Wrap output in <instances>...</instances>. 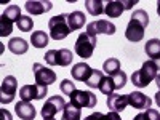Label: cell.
<instances>
[{
	"label": "cell",
	"mask_w": 160,
	"mask_h": 120,
	"mask_svg": "<svg viewBox=\"0 0 160 120\" xmlns=\"http://www.w3.org/2000/svg\"><path fill=\"white\" fill-rule=\"evenodd\" d=\"M15 112L21 120H34L37 115L35 108L31 102H26V101H18L15 104Z\"/></svg>",
	"instance_id": "obj_14"
},
{
	"label": "cell",
	"mask_w": 160,
	"mask_h": 120,
	"mask_svg": "<svg viewBox=\"0 0 160 120\" xmlns=\"http://www.w3.org/2000/svg\"><path fill=\"white\" fill-rule=\"evenodd\" d=\"M87 18L82 11H72L68 15V22H69V28L71 31H78V29H82L83 28V24H85Z\"/></svg>",
	"instance_id": "obj_17"
},
{
	"label": "cell",
	"mask_w": 160,
	"mask_h": 120,
	"mask_svg": "<svg viewBox=\"0 0 160 120\" xmlns=\"http://www.w3.org/2000/svg\"><path fill=\"white\" fill-rule=\"evenodd\" d=\"M155 102H157V106H158V108H160V90L155 93Z\"/></svg>",
	"instance_id": "obj_38"
},
{
	"label": "cell",
	"mask_w": 160,
	"mask_h": 120,
	"mask_svg": "<svg viewBox=\"0 0 160 120\" xmlns=\"http://www.w3.org/2000/svg\"><path fill=\"white\" fill-rule=\"evenodd\" d=\"M16 24H18L19 31H22V32H31L32 28H34V21H32V18H29V16H21Z\"/></svg>",
	"instance_id": "obj_31"
},
{
	"label": "cell",
	"mask_w": 160,
	"mask_h": 120,
	"mask_svg": "<svg viewBox=\"0 0 160 120\" xmlns=\"http://www.w3.org/2000/svg\"><path fill=\"white\" fill-rule=\"evenodd\" d=\"M32 68H34L35 82H37L38 85L47 87V85H51V83L56 82V72H55V71H51V69L45 68V66L38 64V62H35Z\"/></svg>",
	"instance_id": "obj_9"
},
{
	"label": "cell",
	"mask_w": 160,
	"mask_h": 120,
	"mask_svg": "<svg viewBox=\"0 0 160 120\" xmlns=\"http://www.w3.org/2000/svg\"><path fill=\"white\" fill-rule=\"evenodd\" d=\"M0 115H2V120H11V114H10L7 109L0 111Z\"/></svg>",
	"instance_id": "obj_36"
},
{
	"label": "cell",
	"mask_w": 160,
	"mask_h": 120,
	"mask_svg": "<svg viewBox=\"0 0 160 120\" xmlns=\"http://www.w3.org/2000/svg\"><path fill=\"white\" fill-rule=\"evenodd\" d=\"M59 90H61V91L64 93V95L71 96V95H72V93H74V91H75L77 88H75V83H74V82H71L69 78H64L62 82L59 83Z\"/></svg>",
	"instance_id": "obj_32"
},
{
	"label": "cell",
	"mask_w": 160,
	"mask_h": 120,
	"mask_svg": "<svg viewBox=\"0 0 160 120\" xmlns=\"http://www.w3.org/2000/svg\"><path fill=\"white\" fill-rule=\"evenodd\" d=\"M133 120H160V114L155 109H146V112H141L138 115H135Z\"/></svg>",
	"instance_id": "obj_29"
},
{
	"label": "cell",
	"mask_w": 160,
	"mask_h": 120,
	"mask_svg": "<svg viewBox=\"0 0 160 120\" xmlns=\"http://www.w3.org/2000/svg\"><path fill=\"white\" fill-rule=\"evenodd\" d=\"M31 43L35 48H45L48 45V34L43 31H35L31 35Z\"/></svg>",
	"instance_id": "obj_22"
},
{
	"label": "cell",
	"mask_w": 160,
	"mask_h": 120,
	"mask_svg": "<svg viewBox=\"0 0 160 120\" xmlns=\"http://www.w3.org/2000/svg\"><path fill=\"white\" fill-rule=\"evenodd\" d=\"M125 5V10H131L133 5H136V0H127V2H123Z\"/></svg>",
	"instance_id": "obj_37"
},
{
	"label": "cell",
	"mask_w": 160,
	"mask_h": 120,
	"mask_svg": "<svg viewBox=\"0 0 160 120\" xmlns=\"http://www.w3.org/2000/svg\"><path fill=\"white\" fill-rule=\"evenodd\" d=\"M157 15L160 16V0H158V2H157Z\"/></svg>",
	"instance_id": "obj_40"
},
{
	"label": "cell",
	"mask_w": 160,
	"mask_h": 120,
	"mask_svg": "<svg viewBox=\"0 0 160 120\" xmlns=\"http://www.w3.org/2000/svg\"><path fill=\"white\" fill-rule=\"evenodd\" d=\"M28 48H29V43L24 38H19V37H15L8 42V50L11 53H15V55H24L28 51Z\"/></svg>",
	"instance_id": "obj_19"
},
{
	"label": "cell",
	"mask_w": 160,
	"mask_h": 120,
	"mask_svg": "<svg viewBox=\"0 0 160 120\" xmlns=\"http://www.w3.org/2000/svg\"><path fill=\"white\" fill-rule=\"evenodd\" d=\"M144 29L146 28H142L138 21L130 19V22L127 26V31H125V37L130 40V42H135V43L141 42V40L144 38Z\"/></svg>",
	"instance_id": "obj_12"
},
{
	"label": "cell",
	"mask_w": 160,
	"mask_h": 120,
	"mask_svg": "<svg viewBox=\"0 0 160 120\" xmlns=\"http://www.w3.org/2000/svg\"><path fill=\"white\" fill-rule=\"evenodd\" d=\"M61 120H80V109L75 108L74 104L68 102L66 108H64V111H62Z\"/></svg>",
	"instance_id": "obj_24"
},
{
	"label": "cell",
	"mask_w": 160,
	"mask_h": 120,
	"mask_svg": "<svg viewBox=\"0 0 160 120\" xmlns=\"http://www.w3.org/2000/svg\"><path fill=\"white\" fill-rule=\"evenodd\" d=\"M69 98H71V104H74L78 109H82V108L93 109V108H96V104H98L96 95H93L88 90H75Z\"/></svg>",
	"instance_id": "obj_5"
},
{
	"label": "cell",
	"mask_w": 160,
	"mask_h": 120,
	"mask_svg": "<svg viewBox=\"0 0 160 120\" xmlns=\"http://www.w3.org/2000/svg\"><path fill=\"white\" fill-rule=\"evenodd\" d=\"M47 95H48L47 87L38 85V83H35V85H24L19 90V98H21V101H26V102H31L32 99H43Z\"/></svg>",
	"instance_id": "obj_7"
},
{
	"label": "cell",
	"mask_w": 160,
	"mask_h": 120,
	"mask_svg": "<svg viewBox=\"0 0 160 120\" xmlns=\"http://www.w3.org/2000/svg\"><path fill=\"white\" fill-rule=\"evenodd\" d=\"M24 7L29 15H43V13H47L53 8V3L43 2V0H29V2H26Z\"/></svg>",
	"instance_id": "obj_13"
},
{
	"label": "cell",
	"mask_w": 160,
	"mask_h": 120,
	"mask_svg": "<svg viewBox=\"0 0 160 120\" xmlns=\"http://www.w3.org/2000/svg\"><path fill=\"white\" fill-rule=\"evenodd\" d=\"M155 82H157V87H158V90H160V74L157 75V78H155Z\"/></svg>",
	"instance_id": "obj_39"
},
{
	"label": "cell",
	"mask_w": 160,
	"mask_h": 120,
	"mask_svg": "<svg viewBox=\"0 0 160 120\" xmlns=\"http://www.w3.org/2000/svg\"><path fill=\"white\" fill-rule=\"evenodd\" d=\"M85 8L91 16H99L106 10V3L102 0H85Z\"/></svg>",
	"instance_id": "obj_20"
},
{
	"label": "cell",
	"mask_w": 160,
	"mask_h": 120,
	"mask_svg": "<svg viewBox=\"0 0 160 120\" xmlns=\"http://www.w3.org/2000/svg\"><path fill=\"white\" fill-rule=\"evenodd\" d=\"M11 32H13V21L2 15V18H0V35L7 37V35H10Z\"/></svg>",
	"instance_id": "obj_28"
},
{
	"label": "cell",
	"mask_w": 160,
	"mask_h": 120,
	"mask_svg": "<svg viewBox=\"0 0 160 120\" xmlns=\"http://www.w3.org/2000/svg\"><path fill=\"white\" fill-rule=\"evenodd\" d=\"M48 29H50V37L53 40H62L72 32L68 22V15H64V13L58 16H53L48 21Z\"/></svg>",
	"instance_id": "obj_2"
},
{
	"label": "cell",
	"mask_w": 160,
	"mask_h": 120,
	"mask_svg": "<svg viewBox=\"0 0 160 120\" xmlns=\"http://www.w3.org/2000/svg\"><path fill=\"white\" fill-rule=\"evenodd\" d=\"M98 90L102 93V95H106V96H111L112 93H114V90H115L112 77H109V75H104V78H102V82H101V85H99V88H98Z\"/></svg>",
	"instance_id": "obj_25"
},
{
	"label": "cell",
	"mask_w": 160,
	"mask_h": 120,
	"mask_svg": "<svg viewBox=\"0 0 160 120\" xmlns=\"http://www.w3.org/2000/svg\"><path fill=\"white\" fill-rule=\"evenodd\" d=\"M131 19L138 21L142 28H148V26H149V15H148L144 10H136V11L131 15Z\"/></svg>",
	"instance_id": "obj_30"
},
{
	"label": "cell",
	"mask_w": 160,
	"mask_h": 120,
	"mask_svg": "<svg viewBox=\"0 0 160 120\" xmlns=\"http://www.w3.org/2000/svg\"><path fill=\"white\" fill-rule=\"evenodd\" d=\"M102 69L104 72L108 74L109 77H114L115 74L120 72V61L117 58H109V59H106L104 64H102Z\"/></svg>",
	"instance_id": "obj_23"
},
{
	"label": "cell",
	"mask_w": 160,
	"mask_h": 120,
	"mask_svg": "<svg viewBox=\"0 0 160 120\" xmlns=\"http://www.w3.org/2000/svg\"><path fill=\"white\" fill-rule=\"evenodd\" d=\"M96 43H98L96 37H93V35L85 32V34L78 35L77 42L74 45V50L82 59H88V58L93 56V51H95V48H96Z\"/></svg>",
	"instance_id": "obj_3"
},
{
	"label": "cell",
	"mask_w": 160,
	"mask_h": 120,
	"mask_svg": "<svg viewBox=\"0 0 160 120\" xmlns=\"http://www.w3.org/2000/svg\"><path fill=\"white\" fill-rule=\"evenodd\" d=\"M71 74H72V78L74 80L87 83V80L93 74V69L90 68L87 62H78V64H74V68L71 69Z\"/></svg>",
	"instance_id": "obj_15"
},
{
	"label": "cell",
	"mask_w": 160,
	"mask_h": 120,
	"mask_svg": "<svg viewBox=\"0 0 160 120\" xmlns=\"http://www.w3.org/2000/svg\"><path fill=\"white\" fill-rule=\"evenodd\" d=\"M87 34H90L93 37H96L99 34L112 35V34H115V26L108 19H98V21H93L87 26Z\"/></svg>",
	"instance_id": "obj_10"
},
{
	"label": "cell",
	"mask_w": 160,
	"mask_h": 120,
	"mask_svg": "<svg viewBox=\"0 0 160 120\" xmlns=\"http://www.w3.org/2000/svg\"><path fill=\"white\" fill-rule=\"evenodd\" d=\"M128 106V95H117L112 93L111 96H108V108L112 112H122Z\"/></svg>",
	"instance_id": "obj_16"
},
{
	"label": "cell",
	"mask_w": 160,
	"mask_h": 120,
	"mask_svg": "<svg viewBox=\"0 0 160 120\" xmlns=\"http://www.w3.org/2000/svg\"><path fill=\"white\" fill-rule=\"evenodd\" d=\"M158 75V68H157V64L155 61H146L142 64V68L136 72H133L131 75V83L138 87V88H144V87H148L152 80H155Z\"/></svg>",
	"instance_id": "obj_1"
},
{
	"label": "cell",
	"mask_w": 160,
	"mask_h": 120,
	"mask_svg": "<svg viewBox=\"0 0 160 120\" xmlns=\"http://www.w3.org/2000/svg\"><path fill=\"white\" fill-rule=\"evenodd\" d=\"M83 120H104V114H101V112H93V114L87 115Z\"/></svg>",
	"instance_id": "obj_34"
},
{
	"label": "cell",
	"mask_w": 160,
	"mask_h": 120,
	"mask_svg": "<svg viewBox=\"0 0 160 120\" xmlns=\"http://www.w3.org/2000/svg\"><path fill=\"white\" fill-rule=\"evenodd\" d=\"M43 120H55V118H43Z\"/></svg>",
	"instance_id": "obj_42"
},
{
	"label": "cell",
	"mask_w": 160,
	"mask_h": 120,
	"mask_svg": "<svg viewBox=\"0 0 160 120\" xmlns=\"http://www.w3.org/2000/svg\"><path fill=\"white\" fill-rule=\"evenodd\" d=\"M123 11H125V5H123V2H120V0H114V2H108V3H106L104 13L109 18H118V16H122Z\"/></svg>",
	"instance_id": "obj_18"
},
{
	"label": "cell",
	"mask_w": 160,
	"mask_h": 120,
	"mask_svg": "<svg viewBox=\"0 0 160 120\" xmlns=\"http://www.w3.org/2000/svg\"><path fill=\"white\" fill-rule=\"evenodd\" d=\"M155 64H157V68H158V71H160V59H155Z\"/></svg>",
	"instance_id": "obj_41"
},
{
	"label": "cell",
	"mask_w": 160,
	"mask_h": 120,
	"mask_svg": "<svg viewBox=\"0 0 160 120\" xmlns=\"http://www.w3.org/2000/svg\"><path fill=\"white\" fill-rule=\"evenodd\" d=\"M64 108H66V102H64L62 96H51L45 101L40 114H42L43 118H53L58 112L64 111Z\"/></svg>",
	"instance_id": "obj_8"
},
{
	"label": "cell",
	"mask_w": 160,
	"mask_h": 120,
	"mask_svg": "<svg viewBox=\"0 0 160 120\" xmlns=\"http://www.w3.org/2000/svg\"><path fill=\"white\" fill-rule=\"evenodd\" d=\"M16 90H18V82L16 77L7 75L0 87V102L2 104H10L16 96Z\"/></svg>",
	"instance_id": "obj_6"
},
{
	"label": "cell",
	"mask_w": 160,
	"mask_h": 120,
	"mask_svg": "<svg viewBox=\"0 0 160 120\" xmlns=\"http://www.w3.org/2000/svg\"><path fill=\"white\" fill-rule=\"evenodd\" d=\"M2 15H3V16H7L8 19H11L13 22H15V21L18 22V21H19V18L22 16V15H21V10H19V7H18V5H10V7H7V10L2 13Z\"/></svg>",
	"instance_id": "obj_26"
},
{
	"label": "cell",
	"mask_w": 160,
	"mask_h": 120,
	"mask_svg": "<svg viewBox=\"0 0 160 120\" xmlns=\"http://www.w3.org/2000/svg\"><path fill=\"white\" fill-rule=\"evenodd\" d=\"M112 80H114V87H115V90H120V88H123L125 83H127V74L120 71L118 74H115V75L112 77Z\"/></svg>",
	"instance_id": "obj_33"
},
{
	"label": "cell",
	"mask_w": 160,
	"mask_h": 120,
	"mask_svg": "<svg viewBox=\"0 0 160 120\" xmlns=\"http://www.w3.org/2000/svg\"><path fill=\"white\" fill-rule=\"evenodd\" d=\"M104 120H122V118H120L118 112H112V111H109V114H106V115H104Z\"/></svg>",
	"instance_id": "obj_35"
},
{
	"label": "cell",
	"mask_w": 160,
	"mask_h": 120,
	"mask_svg": "<svg viewBox=\"0 0 160 120\" xmlns=\"http://www.w3.org/2000/svg\"><path fill=\"white\" fill-rule=\"evenodd\" d=\"M144 50H146V53H148V56H151L152 61L160 59V40L158 38L148 40V43L144 45Z\"/></svg>",
	"instance_id": "obj_21"
},
{
	"label": "cell",
	"mask_w": 160,
	"mask_h": 120,
	"mask_svg": "<svg viewBox=\"0 0 160 120\" xmlns=\"http://www.w3.org/2000/svg\"><path fill=\"white\" fill-rule=\"evenodd\" d=\"M72 51L68 48H61V50H48L45 55V62L48 66H61L66 68L72 62Z\"/></svg>",
	"instance_id": "obj_4"
},
{
	"label": "cell",
	"mask_w": 160,
	"mask_h": 120,
	"mask_svg": "<svg viewBox=\"0 0 160 120\" xmlns=\"http://www.w3.org/2000/svg\"><path fill=\"white\" fill-rule=\"evenodd\" d=\"M128 104L131 106V108L135 109H149L151 104H152V99L149 96H146L144 93L141 91H133V93H128Z\"/></svg>",
	"instance_id": "obj_11"
},
{
	"label": "cell",
	"mask_w": 160,
	"mask_h": 120,
	"mask_svg": "<svg viewBox=\"0 0 160 120\" xmlns=\"http://www.w3.org/2000/svg\"><path fill=\"white\" fill-rule=\"evenodd\" d=\"M102 78H104V74L101 71H93V74L87 80V87H90V88H99Z\"/></svg>",
	"instance_id": "obj_27"
}]
</instances>
